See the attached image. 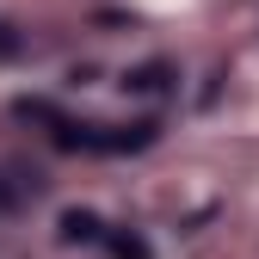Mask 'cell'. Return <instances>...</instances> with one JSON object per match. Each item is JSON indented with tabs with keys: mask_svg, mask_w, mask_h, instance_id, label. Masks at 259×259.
<instances>
[{
	"mask_svg": "<svg viewBox=\"0 0 259 259\" xmlns=\"http://www.w3.org/2000/svg\"><path fill=\"white\" fill-rule=\"evenodd\" d=\"M62 241H105V229H99V216H93V210H68V216H62Z\"/></svg>",
	"mask_w": 259,
	"mask_h": 259,
	"instance_id": "1",
	"label": "cell"
},
{
	"mask_svg": "<svg viewBox=\"0 0 259 259\" xmlns=\"http://www.w3.org/2000/svg\"><path fill=\"white\" fill-rule=\"evenodd\" d=\"M130 87H136V93H160V87H167V68H160V62H148V68L130 74Z\"/></svg>",
	"mask_w": 259,
	"mask_h": 259,
	"instance_id": "2",
	"label": "cell"
},
{
	"mask_svg": "<svg viewBox=\"0 0 259 259\" xmlns=\"http://www.w3.org/2000/svg\"><path fill=\"white\" fill-rule=\"evenodd\" d=\"M111 253H117V259H148V241H136V235H117V241H111Z\"/></svg>",
	"mask_w": 259,
	"mask_h": 259,
	"instance_id": "3",
	"label": "cell"
}]
</instances>
